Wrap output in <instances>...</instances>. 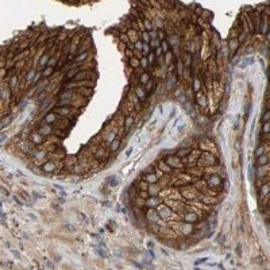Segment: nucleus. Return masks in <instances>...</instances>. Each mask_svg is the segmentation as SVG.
<instances>
[{
	"label": "nucleus",
	"mask_w": 270,
	"mask_h": 270,
	"mask_svg": "<svg viewBox=\"0 0 270 270\" xmlns=\"http://www.w3.org/2000/svg\"><path fill=\"white\" fill-rule=\"evenodd\" d=\"M107 182L109 187H116V185H119V182H120V180L116 176H109L107 178Z\"/></svg>",
	"instance_id": "nucleus-7"
},
{
	"label": "nucleus",
	"mask_w": 270,
	"mask_h": 270,
	"mask_svg": "<svg viewBox=\"0 0 270 270\" xmlns=\"http://www.w3.org/2000/svg\"><path fill=\"white\" fill-rule=\"evenodd\" d=\"M200 87H201V81H200V79L199 77H195V80H193V91L199 92Z\"/></svg>",
	"instance_id": "nucleus-16"
},
{
	"label": "nucleus",
	"mask_w": 270,
	"mask_h": 270,
	"mask_svg": "<svg viewBox=\"0 0 270 270\" xmlns=\"http://www.w3.org/2000/svg\"><path fill=\"white\" fill-rule=\"evenodd\" d=\"M119 146H120V139H119V138H113L112 145H111V151H115Z\"/></svg>",
	"instance_id": "nucleus-18"
},
{
	"label": "nucleus",
	"mask_w": 270,
	"mask_h": 270,
	"mask_svg": "<svg viewBox=\"0 0 270 270\" xmlns=\"http://www.w3.org/2000/svg\"><path fill=\"white\" fill-rule=\"evenodd\" d=\"M124 54H126V57H134V54H133V50H130V49H126L124 50Z\"/></svg>",
	"instance_id": "nucleus-34"
},
{
	"label": "nucleus",
	"mask_w": 270,
	"mask_h": 270,
	"mask_svg": "<svg viewBox=\"0 0 270 270\" xmlns=\"http://www.w3.org/2000/svg\"><path fill=\"white\" fill-rule=\"evenodd\" d=\"M146 180H147L149 182H151V184H155L158 181V177L155 174H147L146 176Z\"/></svg>",
	"instance_id": "nucleus-21"
},
{
	"label": "nucleus",
	"mask_w": 270,
	"mask_h": 270,
	"mask_svg": "<svg viewBox=\"0 0 270 270\" xmlns=\"http://www.w3.org/2000/svg\"><path fill=\"white\" fill-rule=\"evenodd\" d=\"M150 80V74L147 73V72H145V73H142L141 74V77H139V83L142 84V85H145L147 81Z\"/></svg>",
	"instance_id": "nucleus-15"
},
{
	"label": "nucleus",
	"mask_w": 270,
	"mask_h": 270,
	"mask_svg": "<svg viewBox=\"0 0 270 270\" xmlns=\"http://www.w3.org/2000/svg\"><path fill=\"white\" fill-rule=\"evenodd\" d=\"M135 93H137V97H138V99H141V100H145L146 99V91L142 87H137Z\"/></svg>",
	"instance_id": "nucleus-10"
},
{
	"label": "nucleus",
	"mask_w": 270,
	"mask_h": 270,
	"mask_svg": "<svg viewBox=\"0 0 270 270\" xmlns=\"http://www.w3.org/2000/svg\"><path fill=\"white\" fill-rule=\"evenodd\" d=\"M184 219L187 221H196L197 220V215H195V213H187Z\"/></svg>",
	"instance_id": "nucleus-20"
},
{
	"label": "nucleus",
	"mask_w": 270,
	"mask_h": 270,
	"mask_svg": "<svg viewBox=\"0 0 270 270\" xmlns=\"http://www.w3.org/2000/svg\"><path fill=\"white\" fill-rule=\"evenodd\" d=\"M267 159H269L267 154H261V155H258V165H259V166H265V165H267Z\"/></svg>",
	"instance_id": "nucleus-9"
},
{
	"label": "nucleus",
	"mask_w": 270,
	"mask_h": 270,
	"mask_svg": "<svg viewBox=\"0 0 270 270\" xmlns=\"http://www.w3.org/2000/svg\"><path fill=\"white\" fill-rule=\"evenodd\" d=\"M263 153H265V147L261 145V146H259V147L257 149V153H255V154H257V155H261V154H263Z\"/></svg>",
	"instance_id": "nucleus-32"
},
{
	"label": "nucleus",
	"mask_w": 270,
	"mask_h": 270,
	"mask_svg": "<svg viewBox=\"0 0 270 270\" xmlns=\"http://www.w3.org/2000/svg\"><path fill=\"white\" fill-rule=\"evenodd\" d=\"M65 227H66V228L69 230V231H74V230H76V228H72L73 226H70V224H66V226H65Z\"/></svg>",
	"instance_id": "nucleus-41"
},
{
	"label": "nucleus",
	"mask_w": 270,
	"mask_h": 270,
	"mask_svg": "<svg viewBox=\"0 0 270 270\" xmlns=\"http://www.w3.org/2000/svg\"><path fill=\"white\" fill-rule=\"evenodd\" d=\"M77 57H76L74 59V64H83L85 59L88 58V55H89V53H88V50H85V51H80L79 54H76Z\"/></svg>",
	"instance_id": "nucleus-3"
},
{
	"label": "nucleus",
	"mask_w": 270,
	"mask_h": 270,
	"mask_svg": "<svg viewBox=\"0 0 270 270\" xmlns=\"http://www.w3.org/2000/svg\"><path fill=\"white\" fill-rule=\"evenodd\" d=\"M166 163L169 165L170 167H182V162L178 159V157L176 155V157H167L166 158Z\"/></svg>",
	"instance_id": "nucleus-2"
},
{
	"label": "nucleus",
	"mask_w": 270,
	"mask_h": 270,
	"mask_svg": "<svg viewBox=\"0 0 270 270\" xmlns=\"http://www.w3.org/2000/svg\"><path fill=\"white\" fill-rule=\"evenodd\" d=\"M11 123H12V116H7V118H4V119L1 120V123H0V130H3L4 127L10 126Z\"/></svg>",
	"instance_id": "nucleus-11"
},
{
	"label": "nucleus",
	"mask_w": 270,
	"mask_h": 270,
	"mask_svg": "<svg viewBox=\"0 0 270 270\" xmlns=\"http://www.w3.org/2000/svg\"><path fill=\"white\" fill-rule=\"evenodd\" d=\"M147 219H149V220H153V221L158 220V213L155 212L154 208H150L149 209V212H147Z\"/></svg>",
	"instance_id": "nucleus-8"
},
{
	"label": "nucleus",
	"mask_w": 270,
	"mask_h": 270,
	"mask_svg": "<svg viewBox=\"0 0 270 270\" xmlns=\"http://www.w3.org/2000/svg\"><path fill=\"white\" fill-rule=\"evenodd\" d=\"M34 77H35V72L34 70H30L29 74H27V81H31V80H34Z\"/></svg>",
	"instance_id": "nucleus-30"
},
{
	"label": "nucleus",
	"mask_w": 270,
	"mask_h": 270,
	"mask_svg": "<svg viewBox=\"0 0 270 270\" xmlns=\"http://www.w3.org/2000/svg\"><path fill=\"white\" fill-rule=\"evenodd\" d=\"M49 58H50V55H49V54H45V55H43V57L41 58V61H39V65H41V68H42V69H43V68H45L46 65H47V61H49Z\"/></svg>",
	"instance_id": "nucleus-17"
},
{
	"label": "nucleus",
	"mask_w": 270,
	"mask_h": 270,
	"mask_svg": "<svg viewBox=\"0 0 270 270\" xmlns=\"http://www.w3.org/2000/svg\"><path fill=\"white\" fill-rule=\"evenodd\" d=\"M207 259L208 258H200V259H197V261L195 262V266H199V265H201V263H204V262H207Z\"/></svg>",
	"instance_id": "nucleus-31"
},
{
	"label": "nucleus",
	"mask_w": 270,
	"mask_h": 270,
	"mask_svg": "<svg viewBox=\"0 0 270 270\" xmlns=\"http://www.w3.org/2000/svg\"><path fill=\"white\" fill-rule=\"evenodd\" d=\"M262 131H263V134H267L270 131V124L269 122H265V124H263V128H262Z\"/></svg>",
	"instance_id": "nucleus-27"
},
{
	"label": "nucleus",
	"mask_w": 270,
	"mask_h": 270,
	"mask_svg": "<svg viewBox=\"0 0 270 270\" xmlns=\"http://www.w3.org/2000/svg\"><path fill=\"white\" fill-rule=\"evenodd\" d=\"M14 200H15V201H16V204H18V205H23V203H22L20 200L18 199L16 196H14Z\"/></svg>",
	"instance_id": "nucleus-39"
},
{
	"label": "nucleus",
	"mask_w": 270,
	"mask_h": 270,
	"mask_svg": "<svg viewBox=\"0 0 270 270\" xmlns=\"http://www.w3.org/2000/svg\"><path fill=\"white\" fill-rule=\"evenodd\" d=\"M133 123H134V118L131 116V115H128V116L126 118V123H124V127H126V128H128V127H130V126H131V124H133Z\"/></svg>",
	"instance_id": "nucleus-23"
},
{
	"label": "nucleus",
	"mask_w": 270,
	"mask_h": 270,
	"mask_svg": "<svg viewBox=\"0 0 270 270\" xmlns=\"http://www.w3.org/2000/svg\"><path fill=\"white\" fill-rule=\"evenodd\" d=\"M89 79V72H87V69L84 70V69H80L77 73H76V76L73 77V80H74L76 83H80V81H85V80Z\"/></svg>",
	"instance_id": "nucleus-1"
},
{
	"label": "nucleus",
	"mask_w": 270,
	"mask_h": 270,
	"mask_svg": "<svg viewBox=\"0 0 270 270\" xmlns=\"http://www.w3.org/2000/svg\"><path fill=\"white\" fill-rule=\"evenodd\" d=\"M33 196H34V197H37V199H43V197H45L43 195L38 193V192H33Z\"/></svg>",
	"instance_id": "nucleus-35"
},
{
	"label": "nucleus",
	"mask_w": 270,
	"mask_h": 270,
	"mask_svg": "<svg viewBox=\"0 0 270 270\" xmlns=\"http://www.w3.org/2000/svg\"><path fill=\"white\" fill-rule=\"evenodd\" d=\"M209 187H220V178L216 177V176H212V178L208 181Z\"/></svg>",
	"instance_id": "nucleus-12"
},
{
	"label": "nucleus",
	"mask_w": 270,
	"mask_h": 270,
	"mask_svg": "<svg viewBox=\"0 0 270 270\" xmlns=\"http://www.w3.org/2000/svg\"><path fill=\"white\" fill-rule=\"evenodd\" d=\"M189 153H191V150L189 149H184V150H178V153L176 154V155H177V157H182V155L184 157H188Z\"/></svg>",
	"instance_id": "nucleus-22"
},
{
	"label": "nucleus",
	"mask_w": 270,
	"mask_h": 270,
	"mask_svg": "<svg viewBox=\"0 0 270 270\" xmlns=\"http://www.w3.org/2000/svg\"><path fill=\"white\" fill-rule=\"evenodd\" d=\"M251 62H253V59H251V58H250V59H247V58H246L245 61H243V64L241 65V68H246L247 65H249V64H251Z\"/></svg>",
	"instance_id": "nucleus-33"
},
{
	"label": "nucleus",
	"mask_w": 270,
	"mask_h": 270,
	"mask_svg": "<svg viewBox=\"0 0 270 270\" xmlns=\"http://www.w3.org/2000/svg\"><path fill=\"white\" fill-rule=\"evenodd\" d=\"M45 120H46V123H51V122H54V120H55V115H54V112L49 113V115H47V116L45 118Z\"/></svg>",
	"instance_id": "nucleus-24"
},
{
	"label": "nucleus",
	"mask_w": 270,
	"mask_h": 270,
	"mask_svg": "<svg viewBox=\"0 0 270 270\" xmlns=\"http://www.w3.org/2000/svg\"><path fill=\"white\" fill-rule=\"evenodd\" d=\"M162 51H163V50H162V47H159V46H158V47H155V53H154V55H155V57H161V55H162Z\"/></svg>",
	"instance_id": "nucleus-29"
},
{
	"label": "nucleus",
	"mask_w": 270,
	"mask_h": 270,
	"mask_svg": "<svg viewBox=\"0 0 270 270\" xmlns=\"http://www.w3.org/2000/svg\"><path fill=\"white\" fill-rule=\"evenodd\" d=\"M54 169H55V165H54V162H51V161L45 162V163L42 165V170L45 172V173H51V172H54Z\"/></svg>",
	"instance_id": "nucleus-4"
},
{
	"label": "nucleus",
	"mask_w": 270,
	"mask_h": 270,
	"mask_svg": "<svg viewBox=\"0 0 270 270\" xmlns=\"http://www.w3.org/2000/svg\"><path fill=\"white\" fill-rule=\"evenodd\" d=\"M269 118H270V111H269V109H266L265 113H263V116H262L263 123H265V122H269Z\"/></svg>",
	"instance_id": "nucleus-25"
},
{
	"label": "nucleus",
	"mask_w": 270,
	"mask_h": 270,
	"mask_svg": "<svg viewBox=\"0 0 270 270\" xmlns=\"http://www.w3.org/2000/svg\"><path fill=\"white\" fill-rule=\"evenodd\" d=\"M159 203H161V200L158 199L157 196H151V199H149L147 201H146V205H147L149 208H155Z\"/></svg>",
	"instance_id": "nucleus-5"
},
{
	"label": "nucleus",
	"mask_w": 270,
	"mask_h": 270,
	"mask_svg": "<svg viewBox=\"0 0 270 270\" xmlns=\"http://www.w3.org/2000/svg\"><path fill=\"white\" fill-rule=\"evenodd\" d=\"M53 112H55V113H58V115H69V113L72 112V109H70V107H57L55 109H54Z\"/></svg>",
	"instance_id": "nucleus-6"
},
{
	"label": "nucleus",
	"mask_w": 270,
	"mask_h": 270,
	"mask_svg": "<svg viewBox=\"0 0 270 270\" xmlns=\"http://www.w3.org/2000/svg\"><path fill=\"white\" fill-rule=\"evenodd\" d=\"M139 66H142L143 69H147V68H149V61H147V58H145V57L139 58Z\"/></svg>",
	"instance_id": "nucleus-19"
},
{
	"label": "nucleus",
	"mask_w": 270,
	"mask_h": 270,
	"mask_svg": "<svg viewBox=\"0 0 270 270\" xmlns=\"http://www.w3.org/2000/svg\"><path fill=\"white\" fill-rule=\"evenodd\" d=\"M128 64H130V66L133 68V69H137V68H139V58L131 57V58L128 59Z\"/></svg>",
	"instance_id": "nucleus-13"
},
{
	"label": "nucleus",
	"mask_w": 270,
	"mask_h": 270,
	"mask_svg": "<svg viewBox=\"0 0 270 270\" xmlns=\"http://www.w3.org/2000/svg\"><path fill=\"white\" fill-rule=\"evenodd\" d=\"M154 59H155V55H154V53L151 51V53H149V57H147V61H149L151 65L154 64Z\"/></svg>",
	"instance_id": "nucleus-28"
},
{
	"label": "nucleus",
	"mask_w": 270,
	"mask_h": 270,
	"mask_svg": "<svg viewBox=\"0 0 270 270\" xmlns=\"http://www.w3.org/2000/svg\"><path fill=\"white\" fill-rule=\"evenodd\" d=\"M143 39H145V43H149V35H147V33H143Z\"/></svg>",
	"instance_id": "nucleus-38"
},
{
	"label": "nucleus",
	"mask_w": 270,
	"mask_h": 270,
	"mask_svg": "<svg viewBox=\"0 0 270 270\" xmlns=\"http://www.w3.org/2000/svg\"><path fill=\"white\" fill-rule=\"evenodd\" d=\"M11 251H12V253H14V255H15V257H16V258H20V254L18 253V251H15V250H11Z\"/></svg>",
	"instance_id": "nucleus-40"
},
{
	"label": "nucleus",
	"mask_w": 270,
	"mask_h": 270,
	"mask_svg": "<svg viewBox=\"0 0 270 270\" xmlns=\"http://www.w3.org/2000/svg\"><path fill=\"white\" fill-rule=\"evenodd\" d=\"M5 139H7V134H5V133L0 134V143H1V142H4Z\"/></svg>",
	"instance_id": "nucleus-36"
},
{
	"label": "nucleus",
	"mask_w": 270,
	"mask_h": 270,
	"mask_svg": "<svg viewBox=\"0 0 270 270\" xmlns=\"http://www.w3.org/2000/svg\"><path fill=\"white\" fill-rule=\"evenodd\" d=\"M133 154V147H130V149H127V151H126V157H130Z\"/></svg>",
	"instance_id": "nucleus-37"
},
{
	"label": "nucleus",
	"mask_w": 270,
	"mask_h": 270,
	"mask_svg": "<svg viewBox=\"0 0 270 270\" xmlns=\"http://www.w3.org/2000/svg\"><path fill=\"white\" fill-rule=\"evenodd\" d=\"M182 62L181 61H178L177 62V73H178V76H182Z\"/></svg>",
	"instance_id": "nucleus-26"
},
{
	"label": "nucleus",
	"mask_w": 270,
	"mask_h": 270,
	"mask_svg": "<svg viewBox=\"0 0 270 270\" xmlns=\"http://www.w3.org/2000/svg\"><path fill=\"white\" fill-rule=\"evenodd\" d=\"M53 72H54V68L45 66V68H43V70H42V74H43V77H49V76L53 74Z\"/></svg>",
	"instance_id": "nucleus-14"
}]
</instances>
